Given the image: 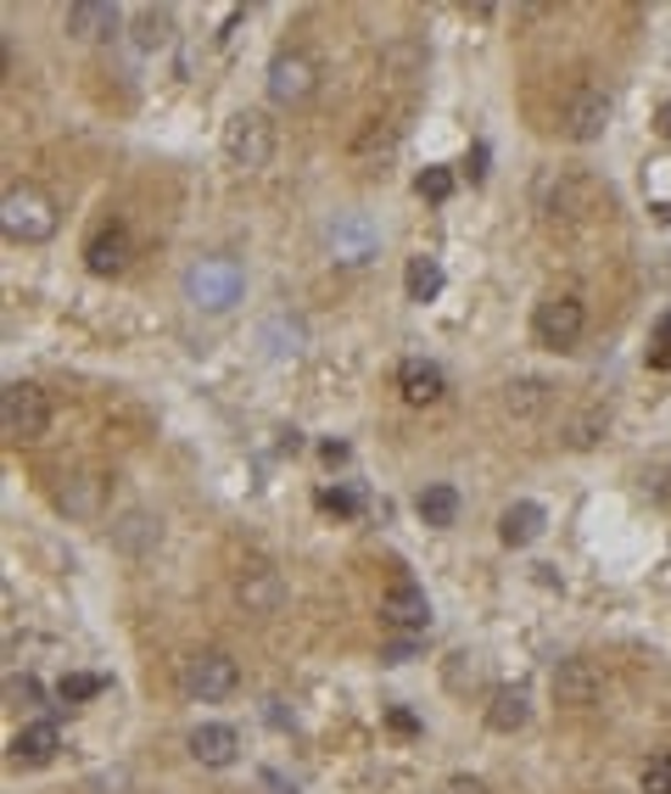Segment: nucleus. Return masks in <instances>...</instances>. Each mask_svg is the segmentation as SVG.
I'll return each mask as SVG.
<instances>
[{
    "label": "nucleus",
    "mask_w": 671,
    "mask_h": 794,
    "mask_svg": "<svg viewBox=\"0 0 671 794\" xmlns=\"http://www.w3.org/2000/svg\"><path fill=\"white\" fill-rule=\"evenodd\" d=\"M0 224H7V236L23 241V247H39L57 236V202L39 191V185H12L7 202H0Z\"/></svg>",
    "instance_id": "f257e3e1"
},
{
    "label": "nucleus",
    "mask_w": 671,
    "mask_h": 794,
    "mask_svg": "<svg viewBox=\"0 0 671 794\" xmlns=\"http://www.w3.org/2000/svg\"><path fill=\"white\" fill-rule=\"evenodd\" d=\"M185 292H190V303L197 308H208V313H224V308H235L242 303V292H247V274H242V263L235 258H202V263H190V274H185Z\"/></svg>",
    "instance_id": "f03ea898"
},
{
    "label": "nucleus",
    "mask_w": 671,
    "mask_h": 794,
    "mask_svg": "<svg viewBox=\"0 0 671 794\" xmlns=\"http://www.w3.org/2000/svg\"><path fill=\"white\" fill-rule=\"evenodd\" d=\"M0 426H7L12 442H34L51 426V398H45L34 381H12L7 398H0Z\"/></svg>",
    "instance_id": "7ed1b4c3"
},
{
    "label": "nucleus",
    "mask_w": 671,
    "mask_h": 794,
    "mask_svg": "<svg viewBox=\"0 0 671 794\" xmlns=\"http://www.w3.org/2000/svg\"><path fill=\"white\" fill-rule=\"evenodd\" d=\"M224 157L235 168H269V157H274V123L263 112H235L224 123Z\"/></svg>",
    "instance_id": "20e7f679"
},
{
    "label": "nucleus",
    "mask_w": 671,
    "mask_h": 794,
    "mask_svg": "<svg viewBox=\"0 0 671 794\" xmlns=\"http://www.w3.org/2000/svg\"><path fill=\"white\" fill-rule=\"evenodd\" d=\"M582 324H588V308H582V297H570V292L543 297V303H538V313H532V331H538V342H543V347H554V353L577 347Z\"/></svg>",
    "instance_id": "39448f33"
},
{
    "label": "nucleus",
    "mask_w": 671,
    "mask_h": 794,
    "mask_svg": "<svg viewBox=\"0 0 671 794\" xmlns=\"http://www.w3.org/2000/svg\"><path fill=\"white\" fill-rule=\"evenodd\" d=\"M242 688V666H235L224 649H202V655L185 661V694H197L202 706H219Z\"/></svg>",
    "instance_id": "423d86ee"
},
{
    "label": "nucleus",
    "mask_w": 671,
    "mask_h": 794,
    "mask_svg": "<svg viewBox=\"0 0 671 794\" xmlns=\"http://www.w3.org/2000/svg\"><path fill=\"white\" fill-rule=\"evenodd\" d=\"M314 90H319V68L308 51H280L269 62V102L274 107H303V102H314Z\"/></svg>",
    "instance_id": "0eeeda50"
},
{
    "label": "nucleus",
    "mask_w": 671,
    "mask_h": 794,
    "mask_svg": "<svg viewBox=\"0 0 671 794\" xmlns=\"http://www.w3.org/2000/svg\"><path fill=\"white\" fill-rule=\"evenodd\" d=\"M380 616H387L392 632L414 638V632L431 627V599H425V588H414V582H392L387 599H380Z\"/></svg>",
    "instance_id": "6e6552de"
},
{
    "label": "nucleus",
    "mask_w": 671,
    "mask_h": 794,
    "mask_svg": "<svg viewBox=\"0 0 671 794\" xmlns=\"http://www.w3.org/2000/svg\"><path fill=\"white\" fill-rule=\"evenodd\" d=\"M129 258H134V241H129V229H123V224H102V229L90 236V247H84V269H90V274H102V280L123 274Z\"/></svg>",
    "instance_id": "1a4fd4ad"
},
{
    "label": "nucleus",
    "mask_w": 671,
    "mask_h": 794,
    "mask_svg": "<svg viewBox=\"0 0 671 794\" xmlns=\"http://www.w3.org/2000/svg\"><path fill=\"white\" fill-rule=\"evenodd\" d=\"M325 241H330V252H336V263H369L375 258V229H369V218H358V213H342L330 229H325Z\"/></svg>",
    "instance_id": "9d476101"
},
{
    "label": "nucleus",
    "mask_w": 671,
    "mask_h": 794,
    "mask_svg": "<svg viewBox=\"0 0 671 794\" xmlns=\"http://www.w3.org/2000/svg\"><path fill=\"white\" fill-rule=\"evenodd\" d=\"M398 392H403V403H414V408H425V403H437L443 392H448V376L431 358H403L398 364Z\"/></svg>",
    "instance_id": "9b49d317"
},
{
    "label": "nucleus",
    "mask_w": 671,
    "mask_h": 794,
    "mask_svg": "<svg viewBox=\"0 0 671 794\" xmlns=\"http://www.w3.org/2000/svg\"><path fill=\"white\" fill-rule=\"evenodd\" d=\"M604 118H610V96H604V90H588V84L565 107V129H570V140H582V146L604 134Z\"/></svg>",
    "instance_id": "f8f14e48"
},
{
    "label": "nucleus",
    "mask_w": 671,
    "mask_h": 794,
    "mask_svg": "<svg viewBox=\"0 0 671 794\" xmlns=\"http://www.w3.org/2000/svg\"><path fill=\"white\" fill-rule=\"evenodd\" d=\"M554 699L570 711H588L593 699H599V672L588 661H560L554 666Z\"/></svg>",
    "instance_id": "ddd939ff"
},
{
    "label": "nucleus",
    "mask_w": 671,
    "mask_h": 794,
    "mask_svg": "<svg viewBox=\"0 0 671 794\" xmlns=\"http://www.w3.org/2000/svg\"><path fill=\"white\" fill-rule=\"evenodd\" d=\"M185 744H190V756H197L202 767H229L235 756H242V733L224 727V722H202Z\"/></svg>",
    "instance_id": "4468645a"
},
{
    "label": "nucleus",
    "mask_w": 671,
    "mask_h": 794,
    "mask_svg": "<svg viewBox=\"0 0 671 794\" xmlns=\"http://www.w3.org/2000/svg\"><path fill=\"white\" fill-rule=\"evenodd\" d=\"M123 28V12L107 7V0H73L68 7V34L79 39H113Z\"/></svg>",
    "instance_id": "2eb2a0df"
},
{
    "label": "nucleus",
    "mask_w": 671,
    "mask_h": 794,
    "mask_svg": "<svg viewBox=\"0 0 671 794\" xmlns=\"http://www.w3.org/2000/svg\"><path fill=\"white\" fill-rule=\"evenodd\" d=\"M57 750H62V733H57V722H28V727L12 738V756H17L23 767H45V761H57Z\"/></svg>",
    "instance_id": "dca6fc26"
},
{
    "label": "nucleus",
    "mask_w": 671,
    "mask_h": 794,
    "mask_svg": "<svg viewBox=\"0 0 671 794\" xmlns=\"http://www.w3.org/2000/svg\"><path fill=\"white\" fill-rule=\"evenodd\" d=\"M543 503H532V498H520V503H509L504 509V521H498V537L509 543V548H526V543H538L543 537Z\"/></svg>",
    "instance_id": "f3484780"
},
{
    "label": "nucleus",
    "mask_w": 671,
    "mask_h": 794,
    "mask_svg": "<svg viewBox=\"0 0 671 794\" xmlns=\"http://www.w3.org/2000/svg\"><path fill=\"white\" fill-rule=\"evenodd\" d=\"M526 722H532V699H526L520 688H493V699H487V727L493 733H520Z\"/></svg>",
    "instance_id": "a211bd4d"
},
{
    "label": "nucleus",
    "mask_w": 671,
    "mask_h": 794,
    "mask_svg": "<svg viewBox=\"0 0 671 794\" xmlns=\"http://www.w3.org/2000/svg\"><path fill=\"white\" fill-rule=\"evenodd\" d=\"M638 185H644L649 213H655L660 224H671V157H649L644 174H638Z\"/></svg>",
    "instance_id": "6ab92c4d"
},
{
    "label": "nucleus",
    "mask_w": 671,
    "mask_h": 794,
    "mask_svg": "<svg viewBox=\"0 0 671 794\" xmlns=\"http://www.w3.org/2000/svg\"><path fill=\"white\" fill-rule=\"evenodd\" d=\"M414 509H420V521H425V526H437V532H443V526L459 521V493L437 482V487H425V493L414 498Z\"/></svg>",
    "instance_id": "aec40b11"
},
{
    "label": "nucleus",
    "mask_w": 671,
    "mask_h": 794,
    "mask_svg": "<svg viewBox=\"0 0 671 794\" xmlns=\"http://www.w3.org/2000/svg\"><path fill=\"white\" fill-rule=\"evenodd\" d=\"M403 286H409V297L414 303H437V292H443V263L437 258H409V274H403Z\"/></svg>",
    "instance_id": "412c9836"
},
{
    "label": "nucleus",
    "mask_w": 671,
    "mask_h": 794,
    "mask_svg": "<svg viewBox=\"0 0 671 794\" xmlns=\"http://www.w3.org/2000/svg\"><path fill=\"white\" fill-rule=\"evenodd\" d=\"M168 39H174V17L168 12H152L146 7V12L134 17V45H140V51H163Z\"/></svg>",
    "instance_id": "4be33fe9"
},
{
    "label": "nucleus",
    "mask_w": 671,
    "mask_h": 794,
    "mask_svg": "<svg viewBox=\"0 0 671 794\" xmlns=\"http://www.w3.org/2000/svg\"><path fill=\"white\" fill-rule=\"evenodd\" d=\"M107 688V677H95V672H68L62 683H57V694L68 699V706H79V699H95Z\"/></svg>",
    "instance_id": "5701e85b"
},
{
    "label": "nucleus",
    "mask_w": 671,
    "mask_h": 794,
    "mask_svg": "<svg viewBox=\"0 0 671 794\" xmlns=\"http://www.w3.org/2000/svg\"><path fill=\"white\" fill-rule=\"evenodd\" d=\"M638 789L644 794H671V756H649L644 772H638Z\"/></svg>",
    "instance_id": "b1692460"
},
{
    "label": "nucleus",
    "mask_w": 671,
    "mask_h": 794,
    "mask_svg": "<svg viewBox=\"0 0 671 794\" xmlns=\"http://www.w3.org/2000/svg\"><path fill=\"white\" fill-rule=\"evenodd\" d=\"M414 191H420L425 202H448V197H454V174H448V168H425V174L414 179Z\"/></svg>",
    "instance_id": "393cba45"
},
{
    "label": "nucleus",
    "mask_w": 671,
    "mask_h": 794,
    "mask_svg": "<svg viewBox=\"0 0 671 794\" xmlns=\"http://www.w3.org/2000/svg\"><path fill=\"white\" fill-rule=\"evenodd\" d=\"M319 509L325 515H358V493L353 487H319Z\"/></svg>",
    "instance_id": "a878e982"
},
{
    "label": "nucleus",
    "mask_w": 671,
    "mask_h": 794,
    "mask_svg": "<svg viewBox=\"0 0 671 794\" xmlns=\"http://www.w3.org/2000/svg\"><path fill=\"white\" fill-rule=\"evenodd\" d=\"M649 369H671V313H660L655 336H649Z\"/></svg>",
    "instance_id": "bb28decb"
},
{
    "label": "nucleus",
    "mask_w": 671,
    "mask_h": 794,
    "mask_svg": "<svg viewBox=\"0 0 671 794\" xmlns=\"http://www.w3.org/2000/svg\"><path fill=\"white\" fill-rule=\"evenodd\" d=\"M380 661H387V666H409L414 661V638H392L387 649H380Z\"/></svg>",
    "instance_id": "cd10ccee"
},
{
    "label": "nucleus",
    "mask_w": 671,
    "mask_h": 794,
    "mask_svg": "<svg viewBox=\"0 0 671 794\" xmlns=\"http://www.w3.org/2000/svg\"><path fill=\"white\" fill-rule=\"evenodd\" d=\"M443 794H487V783H482V778H464V772H459V778H448V789H443Z\"/></svg>",
    "instance_id": "c85d7f7f"
},
{
    "label": "nucleus",
    "mask_w": 671,
    "mask_h": 794,
    "mask_svg": "<svg viewBox=\"0 0 671 794\" xmlns=\"http://www.w3.org/2000/svg\"><path fill=\"white\" fill-rule=\"evenodd\" d=\"M387 722H392V733H403V738H409V733H420V722H414L409 711H387Z\"/></svg>",
    "instance_id": "c756f323"
},
{
    "label": "nucleus",
    "mask_w": 671,
    "mask_h": 794,
    "mask_svg": "<svg viewBox=\"0 0 671 794\" xmlns=\"http://www.w3.org/2000/svg\"><path fill=\"white\" fill-rule=\"evenodd\" d=\"M319 459H325V464H348V442H325Z\"/></svg>",
    "instance_id": "7c9ffc66"
},
{
    "label": "nucleus",
    "mask_w": 671,
    "mask_h": 794,
    "mask_svg": "<svg viewBox=\"0 0 671 794\" xmlns=\"http://www.w3.org/2000/svg\"><path fill=\"white\" fill-rule=\"evenodd\" d=\"M655 129L671 140V102H660V112H655Z\"/></svg>",
    "instance_id": "2f4dec72"
}]
</instances>
